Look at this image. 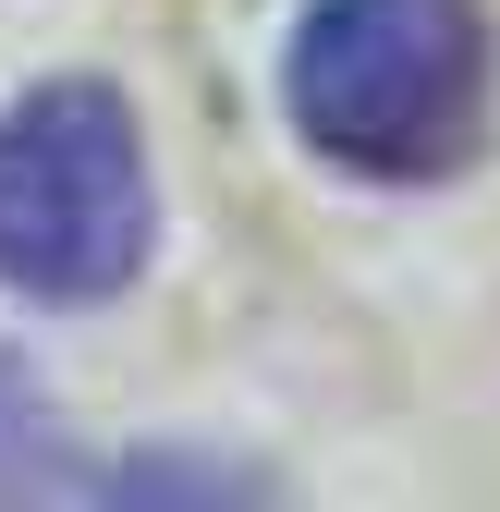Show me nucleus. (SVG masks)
<instances>
[{"mask_svg": "<svg viewBox=\"0 0 500 512\" xmlns=\"http://www.w3.org/2000/svg\"><path fill=\"white\" fill-rule=\"evenodd\" d=\"M281 98L318 159L366 183H427L476 147L488 25H476V0H318L293 25Z\"/></svg>", "mask_w": 500, "mask_h": 512, "instance_id": "f257e3e1", "label": "nucleus"}, {"mask_svg": "<svg viewBox=\"0 0 500 512\" xmlns=\"http://www.w3.org/2000/svg\"><path fill=\"white\" fill-rule=\"evenodd\" d=\"M147 269V147L110 86H37L0 110V281L37 305H110Z\"/></svg>", "mask_w": 500, "mask_h": 512, "instance_id": "f03ea898", "label": "nucleus"}]
</instances>
